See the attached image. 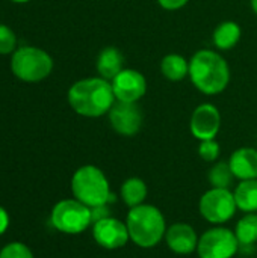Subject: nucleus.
<instances>
[{"label":"nucleus","instance_id":"1","mask_svg":"<svg viewBox=\"0 0 257 258\" xmlns=\"http://www.w3.org/2000/svg\"><path fill=\"white\" fill-rule=\"evenodd\" d=\"M115 101L112 85L103 77L79 80L68 91V103L71 109L88 118H98L109 113Z\"/></svg>","mask_w":257,"mask_h":258},{"label":"nucleus","instance_id":"2","mask_svg":"<svg viewBox=\"0 0 257 258\" xmlns=\"http://www.w3.org/2000/svg\"><path fill=\"white\" fill-rule=\"evenodd\" d=\"M192 85L206 95L221 94L230 83V68L226 59L214 50H200L189 60Z\"/></svg>","mask_w":257,"mask_h":258},{"label":"nucleus","instance_id":"3","mask_svg":"<svg viewBox=\"0 0 257 258\" xmlns=\"http://www.w3.org/2000/svg\"><path fill=\"white\" fill-rule=\"evenodd\" d=\"M126 225L130 240L139 248H155L167 233V224L162 212L150 204H141L130 209Z\"/></svg>","mask_w":257,"mask_h":258},{"label":"nucleus","instance_id":"4","mask_svg":"<svg viewBox=\"0 0 257 258\" xmlns=\"http://www.w3.org/2000/svg\"><path fill=\"white\" fill-rule=\"evenodd\" d=\"M71 192L77 201L89 209L109 204L111 187L106 175L94 165L79 168L71 178Z\"/></svg>","mask_w":257,"mask_h":258},{"label":"nucleus","instance_id":"5","mask_svg":"<svg viewBox=\"0 0 257 258\" xmlns=\"http://www.w3.org/2000/svg\"><path fill=\"white\" fill-rule=\"evenodd\" d=\"M11 68L12 73L24 82H39L52 73L53 60L41 48L21 47L14 53Z\"/></svg>","mask_w":257,"mask_h":258},{"label":"nucleus","instance_id":"6","mask_svg":"<svg viewBox=\"0 0 257 258\" xmlns=\"http://www.w3.org/2000/svg\"><path fill=\"white\" fill-rule=\"evenodd\" d=\"M50 224L61 233L80 234L89 225H92L91 209L80 201L62 200L59 201L50 215Z\"/></svg>","mask_w":257,"mask_h":258},{"label":"nucleus","instance_id":"7","mask_svg":"<svg viewBox=\"0 0 257 258\" xmlns=\"http://www.w3.org/2000/svg\"><path fill=\"white\" fill-rule=\"evenodd\" d=\"M239 242L236 234L224 227H215L208 230L197 245L200 258H232L239 251Z\"/></svg>","mask_w":257,"mask_h":258},{"label":"nucleus","instance_id":"8","mask_svg":"<svg viewBox=\"0 0 257 258\" xmlns=\"http://www.w3.org/2000/svg\"><path fill=\"white\" fill-rule=\"evenodd\" d=\"M201 216L211 224H224L236 213L235 195L229 189L212 187L200 198L198 204Z\"/></svg>","mask_w":257,"mask_h":258},{"label":"nucleus","instance_id":"9","mask_svg":"<svg viewBox=\"0 0 257 258\" xmlns=\"http://www.w3.org/2000/svg\"><path fill=\"white\" fill-rule=\"evenodd\" d=\"M109 122L121 136H135L142 127V112L138 103L115 101L109 110Z\"/></svg>","mask_w":257,"mask_h":258},{"label":"nucleus","instance_id":"10","mask_svg":"<svg viewBox=\"0 0 257 258\" xmlns=\"http://www.w3.org/2000/svg\"><path fill=\"white\" fill-rule=\"evenodd\" d=\"M221 127V113L212 103H203L195 107L191 115L189 130L195 139L211 141L215 139Z\"/></svg>","mask_w":257,"mask_h":258},{"label":"nucleus","instance_id":"11","mask_svg":"<svg viewBox=\"0 0 257 258\" xmlns=\"http://www.w3.org/2000/svg\"><path fill=\"white\" fill-rule=\"evenodd\" d=\"M111 85L117 101L138 103L147 92V80L136 70L124 68L112 79Z\"/></svg>","mask_w":257,"mask_h":258},{"label":"nucleus","instance_id":"12","mask_svg":"<svg viewBox=\"0 0 257 258\" xmlns=\"http://www.w3.org/2000/svg\"><path fill=\"white\" fill-rule=\"evenodd\" d=\"M92 237L98 246L109 251L120 249L130 240L127 225L112 216L92 224Z\"/></svg>","mask_w":257,"mask_h":258},{"label":"nucleus","instance_id":"13","mask_svg":"<svg viewBox=\"0 0 257 258\" xmlns=\"http://www.w3.org/2000/svg\"><path fill=\"white\" fill-rule=\"evenodd\" d=\"M165 242L173 252L180 255H188L197 249L198 236L189 224L177 222L173 224L170 228H167Z\"/></svg>","mask_w":257,"mask_h":258},{"label":"nucleus","instance_id":"14","mask_svg":"<svg viewBox=\"0 0 257 258\" xmlns=\"http://www.w3.org/2000/svg\"><path fill=\"white\" fill-rule=\"evenodd\" d=\"M229 165L235 178H239L241 181L257 178V151L254 148L244 147L236 150L232 154Z\"/></svg>","mask_w":257,"mask_h":258},{"label":"nucleus","instance_id":"15","mask_svg":"<svg viewBox=\"0 0 257 258\" xmlns=\"http://www.w3.org/2000/svg\"><path fill=\"white\" fill-rule=\"evenodd\" d=\"M123 63L124 56L117 47H105L97 57V71L100 77L112 82V79L124 70Z\"/></svg>","mask_w":257,"mask_h":258},{"label":"nucleus","instance_id":"16","mask_svg":"<svg viewBox=\"0 0 257 258\" xmlns=\"http://www.w3.org/2000/svg\"><path fill=\"white\" fill-rule=\"evenodd\" d=\"M241 27L235 21H223L214 32V44L220 50H232L241 39Z\"/></svg>","mask_w":257,"mask_h":258},{"label":"nucleus","instance_id":"17","mask_svg":"<svg viewBox=\"0 0 257 258\" xmlns=\"http://www.w3.org/2000/svg\"><path fill=\"white\" fill-rule=\"evenodd\" d=\"M236 207L245 213H256L257 212V178L254 180H244L238 184L233 192Z\"/></svg>","mask_w":257,"mask_h":258},{"label":"nucleus","instance_id":"18","mask_svg":"<svg viewBox=\"0 0 257 258\" xmlns=\"http://www.w3.org/2000/svg\"><path fill=\"white\" fill-rule=\"evenodd\" d=\"M161 71L167 80L180 82L186 76H189V62L183 56H180L177 53H171L162 59Z\"/></svg>","mask_w":257,"mask_h":258},{"label":"nucleus","instance_id":"19","mask_svg":"<svg viewBox=\"0 0 257 258\" xmlns=\"http://www.w3.org/2000/svg\"><path fill=\"white\" fill-rule=\"evenodd\" d=\"M147 192H148L147 184L138 177L127 178L121 186V198L126 203V206H129L130 209L144 204V200L147 198Z\"/></svg>","mask_w":257,"mask_h":258},{"label":"nucleus","instance_id":"20","mask_svg":"<svg viewBox=\"0 0 257 258\" xmlns=\"http://www.w3.org/2000/svg\"><path fill=\"white\" fill-rule=\"evenodd\" d=\"M239 246L247 248L257 242V213H247L235 228Z\"/></svg>","mask_w":257,"mask_h":258},{"label":"nucleus","instance_id":"21","mask_svg":"<svg viewBox=\"0 0 257 258\" xmlns=\"http://www.w3.org/2000/svg\"><path fill=\"white\" fill-rule=\"evenodd\" d=\"M209 183L212 184V187H220V189H229L230 184L233 183V172L230 169V165L226 162H220L215 163L211 171H209Z\"/></svg>","mask_w":257,"mask_h":258},{"label":"nucleus","instance_id":"22","mask_svg":"<svg viewBox=\"0 0 257 258\" xmlns=\"http://www.w3.org/2000/svg\"><path fill=\"white\" fill-rule=\"evenodd\" d=\"M0 258H35L32 251L20 242H12L8 243L6 246L2 248L0 251Z\"/></svg>","mask_w":257,"mask_h":258},{"label":"nucleus","instance_id":"23","mask_svg":"<svg viewBox=\"0 0 257 258\" xmlns=\"http://www.w3.org/2000/svg\"><path fill=\"white\" fill-rule=\"evenodd\" d=\"M220 144L215 139L201 141L198 147V154L204 162H215L220 157Z\"/></svg>","mask_w":257,"mask_h":258},{"label":"nucleus","instance_id":"24","mask_svg":"<svg viewBox=\"0 0 257 258\" xmlns=\"http://www.w3.org/2000/svg\"><path fill=\"white\" fill-rule=\"evenodd\" d=\"M17 44V38L14 35V32L6 27L5 24H0V53L2 54H8L11 51H14Z\"/></svg>","mask_w":257,"mask_h":258},{"label":"nucleus","instance_id":"25","mask_svg":"<svg viewBox=\"0 0 257 258\" xmlns=\"http://www.w3.org/2000/svg\"><path fill=\"white\" fill-rule=\"evenodd\" d=\"M111 216V212H109V207L108 204L105 206H97V207H92L91 209V218H92V224L105 219V218H109Z\"/></svg>","mask_w":257,"mask_h":258},{"label":"nucleus","instance_id":"26","mask_svg":"<svg viewBox=\"0 0 257 258\" xmlns=\"http://www.w3.org/2000/svg\"><path fill=\"white\" fill-rule=\"evenodd\" d=\"M189 0H158V3L167 11H177L188 5Z\"/></svg>","mask_w":257,"mask_h":258},{"label":"nucleus","instance_id":"27","mask_svg":"<svg viewBox=\"0 0 257 258\" xmlns=\"http://www.w3.org/2000/svg\"><path fill=\"white\" fill-rule=\"evenodd\" d=\"M9 227V215L8 212L0 206V236L5 234V231L8 230Z\"/></svg>","mask_w":257,"mask_h":258},{"label":"nucleus","instance_id":"28","mask_svg":"<svg viewBox=\"0 0 257 258\" xmlns=\"http://www.w3.org/2000/svg\"><path fill=\"white\" fill-rule=\"evenodd\" d=\"M250 3H251V9H253V12L257 15V0H250Z\"/></svg>","mask_w":257,"mask_h":258},{"label":"nucleus","instance_id":"29","mask_svg":"<svg viewBox=\"0 0 257 258\" xmlns=\"http://www.w3.org/2000/svg\"><path fill=\"white\" fill-rule=\"evenodd\" d=\"M12 2H17V3H24V2H29V0H12Z\"/></svg>","mask_w":257,"mask_h":258}]
</instances>
